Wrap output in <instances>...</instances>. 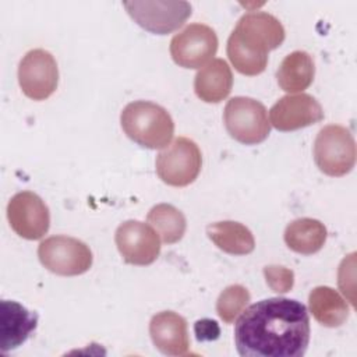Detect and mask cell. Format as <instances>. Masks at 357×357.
<instances>
[{"instance_id": "1", "label": "cell", "mask_w": 357, "mask_h": 357, "mask_svg": "<svg viewBox=\"0 0 357 357\" xmlns=\"http://www.w3.org/2000/svg\"><path fill=\"white\" fill-rule=\"evenodd\" d=\"M244 357H301L310 343V315L297 300L272 297L244 308L234 326Z\"/></svg>"}, {"instance_id": "2", "label": "cell", "mask_w": 357, "mask_h": 357, "mask_svg": "<svg viewBox=\"0 0 357 357\" xmlns=\"http://www.w3.org/2000/svg\"><path fill=\"white\" fill-rule=\"evenodd\" d=\"M286 32L282 22L269 13L244 14L227 39V56L233 67L244 75H258L268 64V53L279 47Z\"/></svg>"}, {"instance_id": "3", "label": "cell", "mask_w": 357, "mask_h": 357, "mask_svg": "<svg viewBox=\"0 0 357 357\" xmlns=\"http://www.w3.org/2000/svg\"><path fill=\"white\" fill-rule=\"evenodd\" d=\"M121 128L135 144L148 149H162L174 134V123L169 112L158 103L135 100L120 114Z\"/></svg>"}, {"instance_id": "4", "label": "cell", "mask_w": 357, "mask_h": 357, "mask_svg": "<svg viewBox=\"0 0 357 357\" xmlns=\"http://www.w3.org/2000/svg\"><path fill=\"white\" fill-rule=\"evenodd\" d=\"M314 160L328 176L347 174L356 163V142L351 131L339 124L321 128L314 141Z\"/></svg>"}, {"instance_id": "5", "label": "cell", "mask_w": 357, "mask_h": 357, "mask_svg": "<svg viewBox=\"0 0 357 357\" xmlns=\"http://www.w3.org/2000/svg\"><path fill=\"white\" fill-rule=\"evenodd\" d=\"M223 123L230 137L244 145L259 144L271 132L265 106L247 96H234L226 103Z\"/></svg>"}, {"instance_id": "6", "label": "cell", "mask_w": 357, "mask_h": 357, "mask_svg": "<svg viewBox=\"0 0 357 357\" xmlns=\"http://www.w3.org/2000/svg\"><path fill=\"white\" fill-rule=\"evenodd\" d=\"M40 264L50 272L60 276L82 275L92 266V251L74 237L50 236L38 247Z\"/></svg>"}, {"instance_id": "7", "label": "cell", "mask_w": 357, "mask_h": 357, "mask_svg": "<svg viewBox=\"0 0 357 357\" xmlns=\"http://www.w3.org/2000/svg\"><path fill=\"white\" fill-rule=\"evenodd\" d=\"M202 156L198 145L178 137L173 144L156 156V173L159 178L173 187H185L195 181L201 172Z\"/></svg>"}, {"instance_id": "8", "label": "cell", "mask_w": 357, "mask_h": 357, "mask_svg": "<svg viewBox=\"0 0 357 357\" xmlns=\"http://www.w3.org/2000/svg\"><path fill=\"white\" fill-rule=\"evenodd\" d=\"M130 17L144 29L166 35L184 25L191 15V4L188 1H124Z\"/></svg>"}, {"instance_id": "9", "label": "cell", "mask_w": 357, "mask_h": 357, "mask_svg": "<svg viewBox=\"0 0 357 357\" xmlns=\"http://www.w3.org/2000/svg\"><path fill=\"white\" fill-rule=\"evenodd\" d=\"M218 45L216 32L211 26L194 22L172 38L170 54L180 67L198 68L216 54Z\"/></svg>"}, {"instance_id": "10", "label": "cell", "mask_w": 357, "mask_h": 357, "mask_svg": "<svg viewBox=\"0 0 357 357\" xmlns=\"http://www.w3.org/2000/svg\"><path fill=\"white\" fill-rule=\"evenodd\" d=\"M18 84L29 99H47L59 84V68L53 54L45 49L29 50L20 61Z\"/></svg>"}, {"instance_id": "11", "label": "cell", "mask_w": 357, "mask_h": 357, "mask_svg": "<svg viewBox=\"0 0 357 357\" xmlns=\"http://www.w3.org/2000/svg\"><path fill=\"white\" fill-rule=\"evenodd\" d=\"M11 229L22 238H42L50 226V213L45 201L32 191L17 192L7 205Z\"/></svg>"}, {"instance_id": "12", "label": "cell", "mask_w": 357, "mask_h": 357, "mask_svg": "<svg viewBox=\"0 0 357 357\" xmlns=\"http://www.w3.org/2000/svg\"><path fill=\"white\" fill-rule=\"evenodd\" d=\"M114 241L123 259L131 265H151L160 254L158 231L139 220L123 222L116 230Z\"/></svg>"}, {"instance_id": "13", "label": "cell", "mask_w": 357, "mask_h": 357, "mask_svg": "<svg viewBox=\"0 0 357 357\" xmlns=\"http://www.w3.org/2000/svg\"><path fill=\"white\" fill-rule=\"evenodd\" d=\"M269 119L276 130L294 131L319 123L324 119V109L312 95H286L271 107Z\"/></svg>"}, {"instance_id": "14", "label": "cell", "mask_w": 357, "mask_h": 357, "mask_svg": "<svg viewBox=\"0 0 357 357\" xmlns=\"http://www.w3.org/2000/svg\"><path fill=\"white\" fill-rule=\"evenodd\" d=\"M155 347L166 356H184L190 349L187 321L174 311H160L149 322Z\"/></svg>"}, {"instance_id": "15", "label": "cell", "mask_w": 357, "mask_h": 357, "mask_svg": "<svg viewBox=\"0 0 357 357\" xmlns=\"http://www.w3.org/2000/svg\"><path fill=\"white\" fill-rule=\"evenodd\" d=\"M38 314L17 301L3 300L0 312V344L4 353L20 347L36 329Z\"/></svg>"}, {"instance_id": "16", "label": "cell", "mask_w": 357, "mask_h": 357, "mask_svg": "<svg viewBox=\"0 0 357 357\" xmlns=\"http://www.w3.org/2000/svg\"><path fill=\"white\" fill-rule=\"evenodd\" d=\"M233 86V74L223 59H213L195 75L194 91L206 103H218L227 98Z\"/></svg>"}, {"instance_id": "17", "label": "cell", "mask_w": 357, "mask_h": 357, "mask_svg": "<svg viewBox=\"0 0 357 357\" xmlns=\"http://www.w3.org/2000/svg\"><path fill=\"white\" fill-rule=\"evenodd\" d=\"M315 64L310 53L304 50H294L289 53L280 63L276 71L279 86L289 92H301L307 89L314 79Z\"/></svg>"}, {"instance_id": "18", "label": "cell", "mask_w": 357, "mask_h": 357, "mask_svg": "<svg viewBox=\"0 0 357 357\" xmlns=\"http://www.w3.org/2000/svg\"><path fill=\"white\" fill-rule=\"evenodd\" d=\"M326 227L312 218H300L290 222L284 230V243L294 252L311 255L318 252L326 241Z\"/></svg>"}, {"instance_id": "19", "label": "cell", "mask_w": 357, "mask_h": 357, "mask_svg": "<svg viewBox=\"0 0 357 357\" xmlns=\"http://www.w3.org/2000/svg\"><path fill=\"white\" fill-rule=\"evenodd\" d=\"M206 234L219 250L231 255H247L255 248L251 230L238 222L222 220L211 223L206 227Z\"/></svg>"}, {"instance_id": "20", "label": "cell", "mask_w": 357, "mask_h": 357, "mask_svg": "<svg viewBox=\"0 0 357 357\" xmlns=\"http://www.w3.org/2000/svg\"><path fill=\"white\" fill-rule=\"evenodd\" d=\"M308 304L314 318L328 328L340 326L349 317L346 300L329 286L314 287L308 296Z\"/></svg>"}, {"instance_id": "21", "label": "cell", "mask_w": 357, "mask_h": 357, "mask_svg": "<svg viewBox=\"0 0 357 357\" xmlns=\"http://www.w3.org/2000/svg\"><path fill=\"white\" fill-rule=\"evenodd\" d=\"M148 223L158 231L163 243L174 244L185 233L187 222L181 211L170 204H158L148 212Z\"/></svg>"}, {"instance_id": "22", "label": "cell", "mask_w": 357, "mask_h": 357, "mask_svg": "<svg viewBox=\"0 0 357 357\" xmlns=\"http://www.w3.org/2000/svg\"><path fill=\"white\" fill-rule=\"evenodd\" d=\"M250 301L248 290L241 284L227 286L218 297L216 312L226 324H231L244 311Z\"/></svg>"}, {"instance_id": "23", "label": "cell", "mask_w": 357, "mask_h": 357, "mask_svg": "<svg viewBox=\"0 0 357 357\" xmlns=\"http://www.w3.org/2000/svg\"><path fill=\"white\" fill-rule=\"evenodd\" d=\"M268 286L276 293H286L293 287L294 273L291 269L279 265H268L264 268Z\"/></svg>"}, {"instance_id": "24", "label": "cell", "mask_w": 357, "mask_h": 357, "mask_svg": "<svg viewBox=\"0 0 357 357\" xmlns=\"http://www.w3.org/2000/svg\"><path fill=\"white\" fill-rule=\"evenodd\" d=\"M194 332H195L197 340L205 342V340H216L219 337L220 329H219V325L216 321L204 318V319H199L195 322Z\"/></svg>"}]
</instances>
